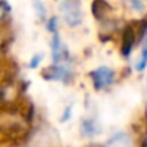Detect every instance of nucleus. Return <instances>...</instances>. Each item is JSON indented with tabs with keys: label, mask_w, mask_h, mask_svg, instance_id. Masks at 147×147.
Here are the masks:
<instances>
[{
	"label": "nucleus",
	"mask_w": 147,
	"mask_h": 147,
	"mask_svg": "<svg viewBox=\"0 0 147 147\" xmlns=\"http://www.w3.org/2000/svg\"><path fill=\"white\" fill-rule=\"evenodd\" d=\"M62 19L70 29H76L82 24L84 14L79 0H62L60 2Z\"/></svg>",
	"instance_id": "nucleus-1"
},
{
	"label": "nucleus",
	"mask_w": 147,
	"mask_h": 147,
	"mask_svg": "<svg viewBox=\"0 0 147 147\" xmlns=\"http://www.w3.org/2000/svg\"><path fill=\"white\" fill-rule=\"evenodd\" d=\"M41 60H43V54H35V55L32 57V60H30L29 67H30V68H36L40 63H41Z\"/></svg>",
	"instance_id": "nucleus-11"
},
{
	"label": "nucleus",
	"mask_w": 147,
	"mask_h": 147,
	"mask_svg": "<svg viewBox=\"0 0 147 147\" xmlns=\"http://www.w3.org/2000/svg\"><path fill=\"white\" fill-rule=\"evenodd\" d=\"M7 13H8V5L5 3V2H0V21H2V18Z\"/></svg>",
	"instance_id": "nucleus-12"
},
{
	"label": "nucleus",
	"mask_w": 147,
	"mask_h": 147,
	"mask_svg": "<svg viewBox=\"0 0 147 147\" xmlns=\"http://www.w3.org/2000/svg\"><path fill=\"white\" fill-rule=\"evenodd\" d=\"M33 8H35L36 14H40V18H41V19L46 16V8H45V5H43L41 0H35V2H33Z\"/></svg>",
	"instance_id": "nucleus-8"
},
{
	"label": "nucleus",
	"mask_w": 147,
	"mask_h": 147,
	"mask_svg": "<svg viewBox=\"0 0 147 147\" xmlns=\"http://www.w3.org/2000/svg\"><path fill=\"white\" fill-rule=\"evenodd\" d=\"M79 131H81V136L82 138H87V139H93L96 138L98 134H101L103 131V127L100 123V120L95 117V115H87L81 120V125H79Z\"/></svg>",
	"instance_id": "nucleus-5"
},
{
	"label": "nucleus",
	"mask_w": 147,
	"mask_h": 147,
	"mask_svg": "<svg viewBox=\"0 0 147 147\" xmlns=\"http://www.w3.org/2000/svg\"><path fill=\"white\" fill-rule=\"evenodd\" d=\"M71 115H73V106H65L63 108V112L60 115V122H70Z\"/></svg>",
	"instance_id": "nucleus-10"
},
{
	"label": "nucleus",
	"mask_w": 147,
	"mask_h": 147,
	"mask_svg": "<svg viewBox=\"0 0 147 147\" xmlns=\"http://www.w3.org/2000/svg\"><path fill=\"white\" fill-rule=\"evenodd\" d=\"M43 78L48 81H57L62 84H70L74 78L70 63H52L43 71Z\"/></svg>",
	"instance_id": "nucleus-3"
},
{
	"label": "nucleus",
	"mask_w": 147,
	"mask_h": 147,
	"mask_svg": "<svg viewBox=\"0 0 147 147\" xmlns=\"http://www.w3.org/2000/svg\"><path fill=\"white\" fill-rule=\"evenodd\" d=\"M48 30L52 33V35H54V33H59V19L55 16L48 21Z\"/></svg>",
	"instance_id": "nucleus-9"
},
{
	"label": "nucleus",
	"mask_w": 147,
	"mask_h": 147,
	"mask_svg": "<svg viewBox=\"0 0 147 147\" xmlns=\"http://www.w3.org/2000/svg\"><path fill=\"white\" fill-rule=\"evenodd\" d=\"M125 3H127L133 11H136V13H142V11L146 10L144 0H125Z\"/></svg>",
	"instance_id": "nucleus-7"
},
{
	"label": "nucleus",
	"mask_w": 147,
	"mask_h": 147,
	"mask_svg": "<svg viewBox=\"0 0 147 147\" xmlns=\"http://www.w3.org/2000/svg\"><path fill=\"white\" fill-rule=\"evenodd\" d=\"M51 55L54 63H70V52L59 33H54L51 38Z\"/></svg>",
	"instance_id": "nucleus-4"
},
{
	"label": "nucleus",
	"mask_w": 147,
	"mask_h": 147,
	"mask_svg": "<svg viewBox=\"0 0 147 147\" xmlns=\"http://www.w3.org/2000/svg\"><path fill=\"white\" fill-rule=\"evenodd\" d=\"M136 71H144L147 68V40L142 46H141V51H139V59H138L136 65H134Z\"/></svg>",
	"instance_id": "nucleus-6"
},
{
	"label": "nucleus",
	"mask_w": 147,
	"mask_h": 147,
	"mask_svg": "<svg viewBox=\"0 0 147 147\" xmlns=\"http://www.w3.org/2000/svg\"><path fill=\"white\" fill-rule=\"evenodd\" d=\"M89 78L92 81V86L95 90L101 92V90H106L115 82V71L109 67H98L95 70H92L89 73Z\"/></svg>",
	"instance_id": "nucleus-2"
}]
</instances>
